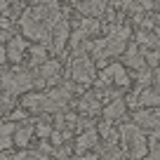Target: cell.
<instances>
[{
    "mask_svg": "<svg viewBox=\"0 0 160 160\" xmlns=\"http://www.w3.org/2000/svg\"><path fill=\"white\" fill-rule=\"evenodd\" d=\"M78 108L80 113H87V115H94L101 111V94L99 92H87V94L80 97L78 101Z\"/></svg>",
    "mask_w": 160,
    "mask_h": 160,
    "instance_id": "cell-10",
    "label": "cell"
},
{
    "mask_svg": "<svg viewBox=\"0 0 160 160\" xmlns=\"http://www.w3.org/2000/svg\"><path fill=\"white\" fill-rule=\"evenodd\" d=\"M68 38H71V24L66 17H59V19L54 21V26H52V52L54 54H61L64 52V47L68 45Z\"/></svg>",
    "mask_w": 160,
    "mask_h": 160,
    "instance_id": "cell-7",
    "label": "cell"
},
{
    "mask_svg": "<svg viewBox=\"0 0 160 160\" xmlns=\"http://www.w3.org/2000/svg\"><path fill=\"white\" fill-rule=\"evenodd\" d=\"M108 82H113V85H118V87H127V85H130V78H127V71H125L122 64L113 61V64H108L99 73L97 85H108Z\"/></svg>",
    "mask_w": 160,
    "mask_h": 160,
    "instance_id": "cell-6",
    "label": "cell"
},
{
    "mask_svg": "<svg viewBox=\"0 0 160 160\" xmlns=\"http://www.w3.org/2000/svg\"><path fill=\"white\" fill-rule=\"evenodd\" d=\"M68 73H71V78H73V82H82V85H87V82L94 80V61L90 59L85 47H80V50L73 52Z\"/></svg>",
    "mask_w": 160,
    "mask_h": 160,
    "instance_id": "cell-5",
    "label": "cell"
},
{
    "mask_svg": "<svg viewBox=\"0 0 160 160\" xmlns=\"http://www.w3.org/2000/svg\"><path fill=\"white\" fill-rule=\"evenodd\" d=\"M73 160H87V158H73Z\"/></svg>",
    "mask_w": 160,
    "mask_h": 160,
    "instance_id": "cell-22",
    "label": "cell"
},
{
    "mask_svg": "<svg viewBox=\"0 0 160 160\" xmlns=\"http://www.w3.org/2000/svg\"><path fill=\"white\" fill-rule=\"evenodd\" d=\"M31 139H33V125H24V127H14V134H12V144H17V146H28L31 144Z\"/></svg>",
    "mask_w": 160,
    "mask_h": 160,
    "instance_id": "cell-16",
    "label": "cell"
},
{
    "mask_svg": "<svg viewBox=\"0 0 160 160\" xmlns=\"http://www.w3.org/2000/svg\"><path fill=\"white\" fill-rule=\"evenodd\" d=\"M26 52H31V64H33V66L45 64V59H47V47H42V45H28V50H26Z\"/></svg>",
    "mask_w": 160,
    "mask_h": 160,
    "instance_id": "cell-17",
    "label": "cell"
},
{
    "mask_svg": "<svg viewBox=\"0 0 160 160\" xmlns=\"http://www.w3.org/2000/svg\"><path fill=\"white\" fill-rule=\"evenodd\" d=\"M134 127L148 132H158V108H139L134 113Z\"/></svg>",
    "mask_w": 160,
    "mask_h": 160,
    "instance_id": "cell-8",
    "label": "cell"
},
{
    "mask_svg": "<svg viewBox=\"0 0 160 160\" xmlns=\"http://www.w3.org/2000/svg\"><path fill=\"white\" fill-rule=\"evenodd\" d=\"M137 104L144 106V108H158V85H151L146 90H141L139 97H137Z\"/></svg>",
    "mask_w": 160,
    "mask_h": 160,
    "instance_id": "cell-13",
    "label": "cell"
},
{
    "mask_svg": "<svg viewBox=\"0 0 160 160\" xmlns=\"http://www.w3.org/2000/svg\"><path fill=\"white\" fill-rule=\"evenodd\" d=\"M40 85H45V82L31 68H21V66H14L12 71H5L2 78H0V87L10 97H19V94L33 90V87H40Z\"/></svg>",
    "mask_w": 160,
    "mask_h": 160,
    "instance_id": "cell-3",
    "label": "cell"
},
{
    "mask_svg": "<svg viewBox=\"0 0 160 160\" xmlns=\"http://www.w3.org/2000/svg\"><path fill=\"white\" fill-rule=\"evenodd\" d=\"M78 87L66 82L64 87L57 90H47V92H38V94H26L21 99V108L28 111H42V113H61L68 108L71 104V92H75Z\"/></svg>",
    "mask_w": 160,
    "mask_h": 160,
    "instance_id": "cell-2",
    "label": "cell"
},
{
    "mask_svg": "<svg viewBox=\"0 0 160 160\" xmlns=\"http://www.w3.org/2000/svg\"><path fill=\"white\" fill-rule=\"evenodd\" d=\"M5 61H7V57H5V47H2V45H0V66H2V64H5Z\"/></svg>",
    "mask_w": 160,
    "mask_h": 160,
    "instance_id": "cell-20",
    "label": "cell"
},
{
    "mask_svg": "<svg viewBox=\"0 0 160 160\" xmlns=\"http://www.w3.org/2000/svg\"><path fill=\"white\" fill-rule=\"evenodd\" d=\"M59 73H61V64H59V61H54V59L38 66V78L42 80V82H50V85L59 80Z\"/></svg>",
    "mask_w": 160,
    "mask_h": 160,
    "instance_id": "cell-12",
    "label": "cell"
},
{
    "mask_svg": "<svg viewBox=\"0 0 160 160\" xmlns=\"http://www.w3.org/2000/svg\"><path fill=\"white\" fill-rule=\"evenodd\" d=\"M33 132H35V134H38V137H40V139H47V137H50V134H52V127H50V125H47V122H42V120H40L38 125H35V127H33Z\"/></svg>",
    "mask_w": 160,
    "mask_h": 160,
    "instance_id": "cell-18",
    "label": "cell"
},
{
    "mask_svg": "<svg viewBox=\"0 0 160 160\" xmlns=\"http://www.w3.org/2000/svg\"><path fill=\"white\" fill-rule=\"evenodd\" d=\"M26 50H28V42H26L21 35H12L10 42H7V47H5V57L12 61V64H19V61L24 59Z\"/></svg>",
    "mask_w": 160,
    "mask_h": 160,
    "instance_id": "cell-9",
    "label": "cell"
},
{
    "mask_svg": "<svg viewBox=\"0 0 160 160\" xmlns=\"http://www.w3.org/2000/svg\"><path fill=\"white\" fill-rule=\"evenodd\" d=\"M7 10H10V2H7V0H0V17L7 14Z\"/></svg>",
    "mask_w": 160,
    "mask_h": 160,
    "instance_id": "cell-19",
    "label": "cell"
},
{
    "mask_svg": "<svg viewBox=\"0 0 160 160\" xmlns=\"http://www.w3.org/2000/svg\"><path fill=\"white\" fill-rule=\"evenodd\" d=\"M97 139H99L97 130H94V127H90L87 132H82V134L78 137V141H75V151H78V153H82V151H87V148H94V146H97Z\"/></svg>",
    "mask_w": 160,
    "mask_h": 160,
    "instance_id": "cell-15",
    "label": "cell"
},
{
    "mask_svg": "<svg viewBox=\"0 0 160 160\" xmlns=\"http://www.w3.org/2000/svg\"><path fill=\"white\" fill-rule=\"evenodd\" d=\"M0 160H7V158H5V155H2V153H0Z\"/></svg>",
    "mask_w": 160,
    "mask_h": 160,
    "instance_id": "cell-21",
    "label": "cell"
},
{
    "mask_svg": "<svg viewBox=\"0 0 160 160\" xmlns=\"http://www.w3.org/2000/svg\"><path fill=\"white\" fill-rule=\"evenodd\" d=\"M120 141H122V148H125L127 158H132V160H141L148 153L144 132H141L139 127H134L132 122L120 125Z\"/></svg>",
    "mask_w": 160,
    "mask_h": 160,
    "instance_id": "cell-4",
    "label": "cell"
},
{
    "mask_svg": "<svg viewBox=\"0 0 160 160\" xmlns=\"http://www.w3.org/2000/svg\"><path fill=\"white\" fill-rule=\"evenodd\" d=\"M125 111H127L125 101H122V97H118V99H113V101L104 108V118L108 120V122H115L118 118H122V115H125Z\"/></svg>",
    "mask_w": 160,
    "mask_h": 160,
    "instance_id": "cell-14",
    "label": "cell"
},
{
    "mask_svg": "<svg viewBox=\"0 0 160 160\" xmlns=\"http://www.w3.org/2000/svg\"><path fill=\"white\" fill-rule=\"evenodd\" d=\"M130 45V28L127 26H115L108 28L104 38L94 40V42H87L85 52L90 54L92 61H99V66H104L106 59H115L125 52V47Z\"/></svg>",
    "mask_w": 160,
    "mask_h": 160,
    "instance_id": "cell-1",
    "label": "cell"
},
{
    "mask_svg": "<svg viewBox=\"0 0 160 160\" xmlns=\"http://www.w3.org/2000/svg\"><path fill=\"white\" fill-rule=\"evenodd\" d=\"M122 66H130V68L134 71H141L144 68V54H141V50L137 45H127L125 52H122Z\"/></svg>",
    "mask_w": 160,
    "mask_h": 160,
    "instance_id": "cell-11",
    "label": "cell"
}]
</instances>
